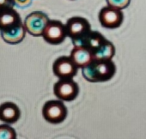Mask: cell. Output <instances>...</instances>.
<instances>
[{
    "mask_svg": "<svg viewBox=\"0 0 146 139\" xmlns=\"http://www.w3.org/2000/svg\"><path fill=\"white\" fill-rule=\"evenodd\" d=\"M116 72V66L111 60H96L82 68L83 77L90 83L108 82Z\"/></svg>",
    "mask_w": 146,
    "mask_h": 139,
    "instance_id": "cell-1",
    "label": "cell"
},
{
    "mask_svg": "<svg viewBox=\"0 0 146 139\" xmlns=\"http://www.w3.org/2000/svg\"><path fill=\"white\" fill-rule=\"evenodd\" d=\"M44 118L51 124H59L67 116V108L62 101H48L42 108Z\"/></svg>",
    "mask_w": 146,
    "mask_h": 139,
    "instance_id": "cell-2",
    "label": "cell"
},
{
    "mask_svg": "<svg viewBox=\"0 0 146 139\" xmlns=\"http://www.w3.org/2000/svg\"><path fill=\"white\" fill-rule=\"evenodd\" d=\"M48 17L41 11H34L26 17L24 20V27L26 31L35 37L42 36L43 32L49 23Z\"/></svg>",
    "mask_w": 146,
    "mask_h": 139,
    "instance_id": "cell-3",
    "label": "cell"
},
{
    "mask_svg": "<svg viewBox=\"0 0 146 139\" xmlns=\"http://www.w3.org/2000/svg\"><path fill=\"white\" fill-rule=\"evenodd\" d=\"M54 95L64 101H74L79 93L78 83L70 79H59L53 86Z\"/></svg>",
    "mask_w": 146,
    "mask_h": 139,
    "instance_id": "cell-4",
    "label": "cell"
},
{
    "mask_svg": "<svg viewBox=\"0 0 146 139\" xmlns=\"http://www.w3.org/2000/svg\"><path fill=\"white\" fill-rule=\"evenodd\" d=\"M78 66L69 56L58 58L52 64V71L59 79L73 78L78 72Z\"/></svg>",
    "mask_w": 146,
    "mask_h": 139,
    "instance_id": "cell-5",
    "label": "cell"
},
{
    "mask_svg": "<svg viewBox=\"0 0 146 139\" xmlns=\"http://www.w3.org/2000/svg\"><path fill=\"white\" fill-rule=\"evenodd\" d=\"M66 36L65 25L57 20H50L42 34L43 39L51 45L61 44Z\"/></svg>",
    "mask_w": 146,
    "mask_h": 139,
    "instance_id": "cell-6",
    "label": "cell"
},
{
    "mask_svg": "<svg viewBox=\"0 0 146 139\" xmlns=\"http://www.w3.org/2000/svg\"><path fill=\"white\" fill-rule=\"evenodd\" d=\"M124 20V15L121 10L106 6L103 7L99 12V21L106 28H117Z\"/></svg>",
    "mask_w": 146,
    "mask_h": 139,
    "instance_id": "cell-7",
    "label": "cell"
},
{
    "mask_svg": "<svg viewBox=\"0 0 146 139\" xmlns=\"http://www.w3.org/2000/svg\"><path fill=\"white\" fill-rule=\"evenodd\" d=\"M65 28L67 36H69L72 40L83 37L91 30L90 24L88 20L80 17L70 18L65 24Z\"/></svg>",
    "mask_w": 146,
    "mask_h": 139,
    "instance_id": "cell-8",
    "label": "cell"
},
{
    "mask_svg": "<svg viewBox=\"0 0 146 139\" xmlns=\"http://www.w3.org/2000/svg\"><path fill=\"white\" fill-rule=\"evenodd\" d=\"M108 40L99 32L90 30L83 37L72 40L74 46H84L90 49L92 52L100 48Z\"/></svg>",
    "mask_w": 146,
    "mask_h": 139,
    "instance_id": "cell-9",
    "label": "cell"
},
{
    "mask_svg": "<svg viewBox=\"0 0 146 139\" xmlns=\"http://www.w3.org/2000/svg\"><path fill=\"white\" fill-rule=\"evenodd\" d=\"M21 23L20 15L13 8L0 11V32L10 30Z\"/></svg>",
    "mask_w": 146,
    "mask_h": 139,
    "instance_id": "cell-10",
    "label": "cell"
},
{
    "mask_svg": "<svg viewBox=\"0 0 146 139\" xmlns=\"http://www.w3.org/2000/svg\"><path fill=\"white\" fill-rule=\"evenodd\" d=\"M21 116L18 106L13 102L6 101L0 105V120L6 124H15Z\"/></svg>",
    "mask_w": 146,
    "mask_h": 139,
    "instance_id": "cell-11",
    "label": "cell"
},
{
    "mask_svg": "<svg viewBox=\"0 0 146 139\" xmlns=\"http://www.w3.org/2000/svg\"><path fill=\"white\" fill-rule=\"evenodd\" d=\"M70 57L78 68H84L94 60L93 52L84 46H74Z\"/></svg>",
    "mask_w": 146,
    "mask_h": 139,
    "instance_id": "cell-12",
    "label": "cell"
},
{
    "mask_svg": "<svg viewBox=\"0 0 146 139\" xmlns=\"http://www.w3.org/2000/svg\"><path fill=\"white\" fill-rule=\"evenodd\" d=\"M26 28L23 23H19L17 26L12 28L7 31H1V37L2 39L8 44L16 45L23 40L26 35Z\"/></svg>",
    "mask_w": 146,
    "mask_h": 139,
    "instance_id": "cell-13",
    "label": "cell"
},
{
    "mask_svg": "<svg viewBox=\"0 0 146 139\" xmlns=\"http://www.w3.org/2000/svg\"><path fill=\"white\" fill-rule=\"evenodd\" d=\"M115 53V47L112 42L107 40L100 48L93 52L96 60H111Z\"/></svg>",
    "mask_w": 146,
    "mask_h": 139,
    "instance_id": "cell-14",
    "label": "cell"
},
{
    "mask_svg": "<svg viewBox=\"0 0 146 139\" xmlns=\"http://www.w3.org/2000/svg\"><path fill=\"white\" fill-rule=\"evenodd\" d=\"M0 139H17L16 130L8 124H0Z\"/></svg>",
    "mask_w": 146,
    "mask_h": 139,
    "instance_id": "cell-15",
    "label": "cell"
},
{
    "mask_svg": "<svg viewBox=\"0 0 146 139\" xmlns=\"http://www.w3.org/2000/svg\"><path fill=\"white\" fill-rule=\"evenodd\" d=\"M108 5L119 9L123 10L125 9L131 3V0H106Z\"/></svg>",
    "mask_w": 146,
    "mask_h": 139,
    "instance_id": "cell-16",
    "label": "cell"
},
{
    "mask_svg": "<svg viewBox=\"0 0 146 139\" xmlns=\"http://www.w3.org/2000/svg\"><path fill=\"white\" fill-rule=\"evenodd\" d=\"M14 5V0H0V11L13 8Z\"/></svg>",
    "mask_w": 146,
    "mask_h": 139,
    "instance_id": "cell-17",
    "label": "cell"
},
{
    "mask_svg": "<svg viewBox=\"0 0 146 139\" xmlns=\"http://www.w3.org/2000/svg\"><path fill=\"white\" fill-rule=\"evenodd\" d=\"M15 5H17L20 8H24L29 6L31 3L32 0H14Z\"/></svg>",
    "mask_w": 146,
    "mask_h": 139,
    "instance_id": "cell-18",
    "label": "cell"
}]
</instances>
